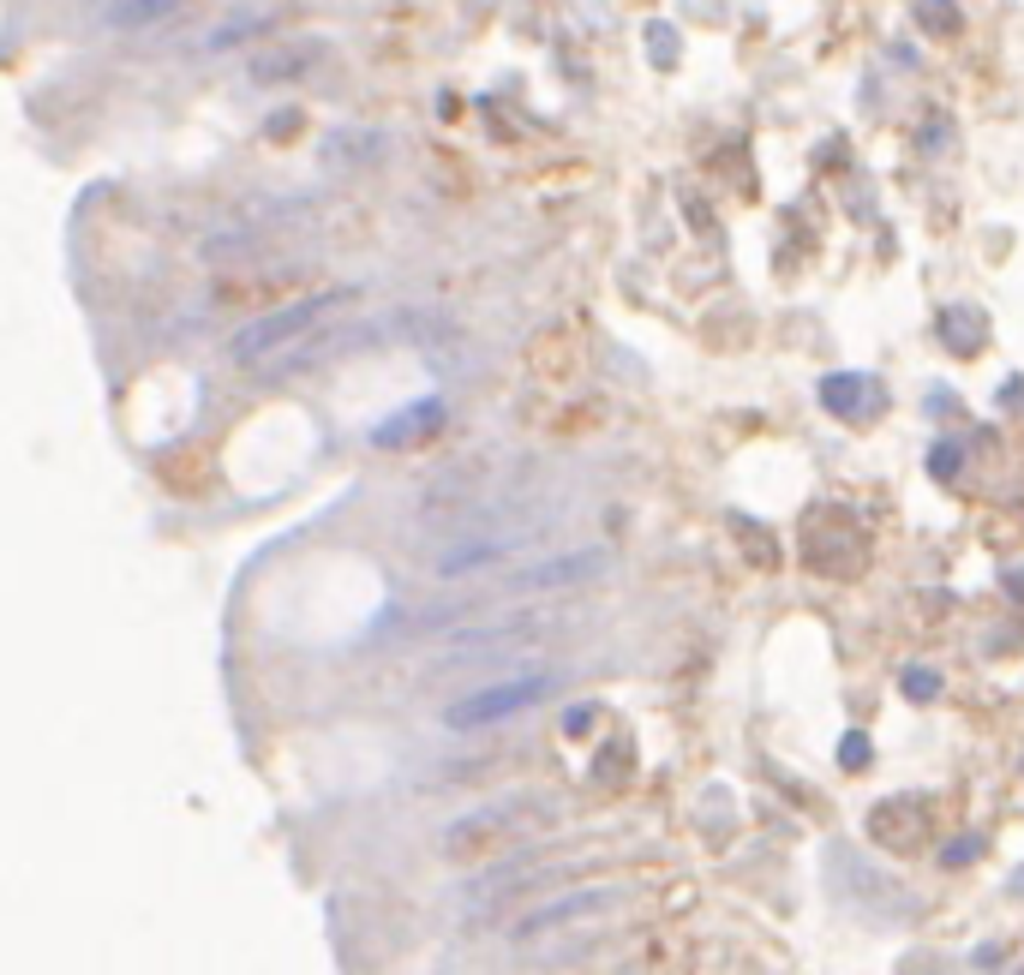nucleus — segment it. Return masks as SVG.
Wrapping results in <instances>:
<instances>
[{
    "label": "nucleus",
    "mask_w": 1024,
    "mask_h": 975,
    "mask_svg": "<svg viewBox=\"0 0 1024 975\" xmlns=\"http://www.w3.org/2000/svg\"><path fill=\"white\" fill-rule=\"evenodd\" d=\"M940 862H947V868H959V862H977V837H952Z\"/></svg>",
    "instance_id": "obj_19"
},
{
    "label": "nucleus",
    "mask_w": 1024,
    "mask_h": 975,
    "mask_svg": "<svg viewBox=\"0 0 1024 975\" xmlns=\"http://www.w3.org/2000/svg\"><path fill=\"white\" fill-rule=\"evenodd\" d=\"M270 24H276V12H235V19H222L210 36H204V54H222L235 43H252V36H264Z\"/></svg>",
    "instance_id": "obj_13"
},
{
    "label": "nucleus",
    "mask_w": 1024,
    "mask_h": 975,
    "mask_svg": "<svg viewBox=\"0 0 1024 975\" xmlns=\"http://www.w3.org/2000/svg\"><path fill=\"white\" fill-rule=\"evenodd\" d=\"M1006 593H1013V599L1024 604V569H1018V574H1006Z\"/></svg>",
    "instance_id": "obj_22"
},
{
    "label": "nucleus",
    "mask_w": 1024,
    "mask_h": 975,
    "mask_svg": "<svg viewBox=\"0 0 1024 975\" xmlns=\"http://www.w3.org/2000/svg\"><path fill=\"white\" fill-rule=\"evenodd\" d=\"M515 826H522V814H510V808H491V814L456 820V826L444 832V850H449V856H491V850H498Z\"/></svg>",
    "instance_id": "obj_7"
},
{
    "label": "nucleus",
    "mask_w": 1024,
    "mask_h": 975,
    "mask_svg": "<svg viewBox=\"0 0 1024 975\" xmlns=\"http://www.w3.org/2000/svg\"><path fill=\"white\" fill-rule=\"evenodd\" d=\"M593 719H599L593 706H569V712H564V731H569V736H587V731H593Z\"/></svg>",
    "instance_id": "obj_17"
},
{
    "label": "nucleus",
    "mask_w": 1024,
    "mask_h": 975,
    "mask_svg": "<svg viewBox=\"0 0 1024 975\" xmlns=\"http://www.w3.org/2000/svg\"><path fill=\"white\" fill-rule=\"evenodd\" d=\"M108 7H115V0H108Z\"/></svg>",
    "instance_id": "obj_23"
},
{
    "label": "nucleus",
    "mask_w": 1024,
    "mask_h": 975,
    "mask_svg": "<svg viewBox=\"0 0 1024 975\" xmlns=\"http://www.w3.org/2000/svg\"><path fill=\"white\" fill-rule=\"evenodd\" d=\"M647 36H653V54H660V61H672V48H677V36H672V31H665V24H653V31H647Z\"/></svg>",
    "instance_id": "obj_20"
},
{
    "label": "nucleus",
    "mask_w": 1024,
    "mask_h": 975,
    "mask_svg": "<svg viewBox=\"0 0 1024 975\" xmlns=\"http://www.w3.org/2000/svg\"><path fill=\"white\" fill-rule=\"evenodd\" d=\"M534 533H545V527H522V521H510V527H480V533H468L461 545H449V551L432 557V574H438V581L486 574V569H498V562H510Z\"/></svg>",
    "instance_id": "obj_4"
},
{
    "label": "nucleus",
    "mask_w": 1024,
    "mask_h": 975,
    "mask_svg": "<svg viewBox=\"0 0 1024 975\" xmlns=\"http://www.w3.org/2000/svg\"><path fill=\"white\" fill-rule=\"evenodd\" d=\"M611 903H618V891H576V898L545 903V910H527L522 922H515V933H522V940H534V933H552V928H564V922H581V916H606Z\"/></svg>",
    "instance_id": "obj_8"
},
{
    "label": "nucleus",
    "mask_w": 1024,
    "mask_h": 975,
    "mask_svg": "<svg viewBox=\"0 0 1024 975\" xmlns=\"http://www.w3.org/2000/svg\"><path fill=\"white\" fill-rule=\"evenodd\" d=\"M557 628H564V616H557V611H527V616H491V623H468V628H456V635H444L438 647H432L426 670H432V677L491 670V665H503V658L540 653L545 640H557Z\"/></svg>",
    "instance_id": "obj_1"
},
{
    "label": "nucleus",
    "mask_w": 1024,
    "mask_h": 975,
    "mask_svg": "<svg viewBox=\"0 0 1024 975\" xmlns=\"http://www.w3.org/2000/svg\"><path fill=\"white\" fill-rule=\"evenodd\" d=\"M821 402H827V414H839V419H881L886 414V390L875 377H827Z\"/></svg>",
    "instance_id": "obj_9"
},
{
    "label": "nucleus",
    "mask_w": 1024,
    "mask_h": 975,
    "mask_svg": "<svg viewBox=\"0 0 1024 975\" xmlns=\"http://www.w3.org/2000/svg\"><path fill=\"white\" fill-rule=\"evenodd\" d=\"M611 569L606 551H564V557H545V562H527V569L510 574V593L522 599H545V593H569V587H587Z\"/></svg>",
    "instance_id": "obj_5"
},
{
    "label": "nucleus",
    "mask_w": 1024,
    "mask_h": 975,
    "mask_svg": "<svg viewBox=\"0 0 1024 975\" xmlns=\"http://www.w3.org/2000/svg\"><path fill=\"white\" fill-rule=\"evenodd\" d=\"M839 766H845V773H863V766H869V736H845V743H839Z\"/></svg>",
    "instance_id": "obj_16"
},
{
    "label": "nucleus",
    "mask_w": 1024,
    "mask_h": 975,
    "mask_svg": "<svg viewBox=\"0 0 1024 975\" xmlns=\"http://www.w3.org/2000/svg\"><path fill=\"white\" fill-rule=\"evenodd\" d=\"M905 694H911V700H935V694H940V677H935L928 665H911V670H905Z\"/></svg>",
    "instance_id": "obj_15"
},
{
    "label": "nucleus",
    "mask_w": 1024,
    "mask_h": 975,
    "mask_svg": "<svg viewBox=\"0 0 1024 975\" xmlns=\"http://www.w3.org/2000/svg\"><path fill=\"white\" fill-rule=\"evenodd\" d=\"M552 694V677H515V682H491V689H473V694H461L456 706L444 712V724L449 731H480V724H503V719H515V712H527L534 700Z\"/></svg>",
    "instance_id": "obj_3"
},
{
    "label": "nucleus",
    "mask_w": 1024,
    "mask_h": 975,
    "mask_svg": "<svg viewBox=\"0 0 1024 975\" xmlns=\"http://www.w3.org/2000/svg\"><path fill=\"white\" fill-rule=\"evenodd\" d=\"M353 299H360L353 287H324V294H306V299H294V306H276L270 318H252L235 341H228V360L235 365H270L276 353H288L306 336H318L324 318L348 311Z\"/></svg>",
    "instance_id": "obj_2"
},
{
    "label": "nucleus",
    "mask_w": 1024,
    "mask_h": 975,
    "mask_svg": "<svg viewBox=\"0 0 1024 975\" xmlns=\"http://www.w3.org/2000/svg\"><path fill=\"white\" fill-rule=\"evenodd\" d=\"M959 461H965L959 449H952V443H940V449H935V461H928V467H935V479H952V473H959Z\"/></svg>",
    "instance_id": "obj_18"
},
{
    "label": "nucleus",
    "mask_w": 1024,
    "mask_h": 975,
    "mask_svg": "<svg viewBox=\"0 0 1024 975\" xmlns=\"http://www.w3.org/2000/svg\"><path fill=\"white\" fill-rule=\"evenodd\" d=\"M438 419H444V407H438V402H420V407H407V414H395V419L378 425L372 443H378V449H402V443H414L420 431H432Z\"/></svg>",
    "instance_id": "obj_12"
},
{
    "label": "nucleus",
    "mask_w": 1024,
    "mask_h": 975,
    "mask_svg": "<svg viewBox=\"0 0 1024 975\" xmlns=\"http://www.w3.org/2000/svg\"><path fill=\"white\" fill-rule=\"evenodd\" d=\"M1006 891H1013V898H1024V862H1018L1013 874H1006Z\"/></svg>",
    "instance_id": "obj_21"
},
{
    "label": "nucleus",
    "mask_w": 1024,
    "mask_h": 975,
    "mask_svg": "<svg viewBox=\"0 0 1024 975\" xmlns=\"http://www.w3.org/2000/svg\"><path fill=\"white\" fill-rule=\"evenodd\" d=\"M869 837L881 850H917L923 844V808H911L905 796H886V802L869 814Z\"/></svg>",
    "instance_id": "obj_10"
},
{
    "label": "nucleus",
    "mask_w": 1024,
    "mask_h": 975,
    "mask_svg": "<svg viewBox=\"0 0 1024 975\" xmlns=\"http://www.w3.org/2000/svg\"><path fill=\"white\" fill-rule=\"evenodd\" d=\"M186 0H115V7L102 12V24L108 31H150V24H162V19H174Z\"/></svg>",
    "instance_id": "obj_11"
},
{
    "label": "nucleus",
    "mask_w": 1024,
    "mask_h": 975,
    "mask_svg": "<svg viewBox=\"0 0 1024 975\" xmlns=\"http://www.w3.org/2000/svg\"><path fill=\"white\" fill-rule=\"evenodd\" d=\"M324 61V43L318 36H299V43H276V48H258L252 54V85H294L299 73H312V66Z\"/></svg>",
    "instance_id": "obj_6"
},
{
    "label": "nucleus",
    "mask_w": 1024,
    "mask_h": 975,
    "mask_svg": "<svg viewBox=\"0 0 1024 975\" xmlns=\"http://www.w3.org/2000/svg\"><path fill=\"white\" fill-rule=\"evenodd\" d=\"M917 24H923V31H935V36H952V31H959V12H952L947 0H923Z\"/></svg>",
    "instance_id": "obj_14"
}]
</instances>
